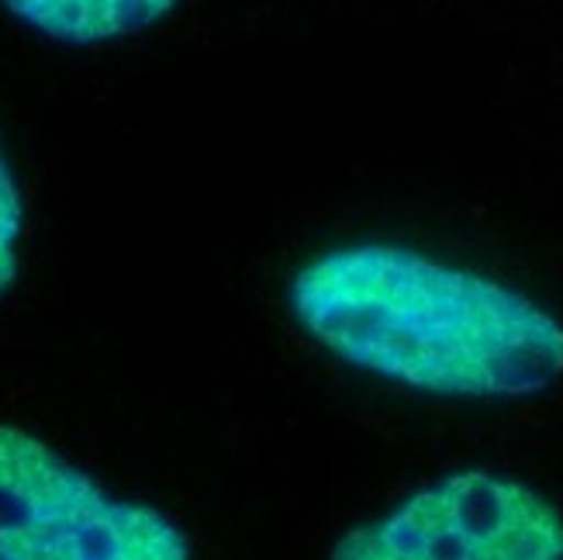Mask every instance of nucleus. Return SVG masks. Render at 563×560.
<instances>
[{
    "label": "nucleus",
    "instance_id": "f257e3e1",
    "mask_svg": "<svg viewBox=\"0 0 563 560\" xmlns=\"http://www.w3.org/2000/svg\"><path fill=\"white\" fill-rule=\"evenodd\" d=\"M298 326L342 363L443 398H526L563 377V322L495 277L356 242L287 284Z\"/></svg>",
    "mask_w": 563,
    "mask_h": 560
},
{
    "label": "nucleus",
    "instance_id": "f03ea898",
    "mask_svg": "<svg viewBox=\"0 0 563 560\" xmlns=\"http://www.w3.org/2000/svg\"><path fill=\"white\" fill-rule=\"evenodd\" d=\"M0 560H190L184 529L38 436L0 426Z\"/></svg>",
    "mask_w": 563,
    "mask_h": 560
},
{
    "label": "nucleus",
    "instance_id": "39448f33",
    "mask_svg": "<svg viewBox=\"0 0 563 560\" xmlns=\"http://www.w3.org/2000/svg\"><path fill=\"white\" fill-rule=\"evenodd\" d=\"M21 226H24V211H21V194L11 177V166L0 153V298L8 295V287L18 277V246H21Z\"/></svg>",
    "mask_w": 563,
    "mask_h": 560
},
{
    "label": "nucleus",
    "instance_id": "7ed1b4c3",
    "mask_svg": "<svg viewBox=\"0 0 563 560\" xmlns=\"http://www.w3.org/2000/svg\"><path fill=\"white\" fill-rule=\"evenodd\" d=\"M329 560H563V516L516 477L456 471L350 529Z\"/></svg>",
    "mask_w": 563,
    "mask_h": 560
},
{
    "label": "nucleus",
    "instance_id": "20e7f679",
    "mask_svg": "<svg viewBox=\"0 0 563 560\" xmlns=\"http://www.w3.org/2000/svg\"><path fill=\"white\" fill-rule=\"evenodd\" d=\"M4 4L48 39L93 45L150 29L180 0H4Z\"/></svg>",
    "mask_w": 563,
    "mask_h": 560
}]
</instances>
